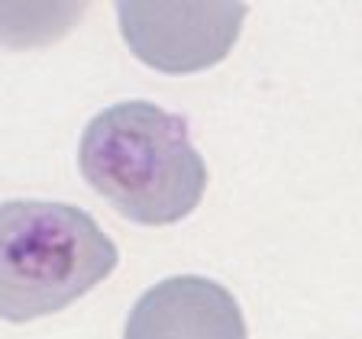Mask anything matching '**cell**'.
<instances>
[{"instance_id": "1", "label": "cell", "mask_w": 362, "mask_h": 339, "mask_svg": "<svg viewBox=\"0 0 362 339\" xmlns=\"http://www.w3.org/2000/svg\"><path fill=\"white\" fill-rule=\"evenodd\" d=\"M78 168L120 217L143 226L185 220L204 197L207 165L188 123L149 104L123 100L84 126Z\"/></svg>"}, {"instance_id": "2", "label": "cell", "mask_w": 362, "mask_h": 339, "mask_svg": "<svg viewBox=\"0 0 362 339\" xmlns=\"http://www.w3.org/2000/svg\"><path fill=\"white\" fill-rule=\"evenodd\" d=\"M120 252L94 217L71 203H0V320L59 314L110 275Z\"/></svg>"}, {"instance_id": "3", "label": "cell", "mask_w": 362, "mask_h": 339, "mask_svg": "<svg viewBox=\"0 0 362 339\" xmlns=\"http://www.w3.org/2000/svg\"><path fill=\"white\" fill-rule=\"evenodd\" d=\"M127 45L149 68L185 75L226 59L246 20L243 4H120Z\"/></svg>"}, {"instance_id": "4", "label": "cell", "mask_w": 362, "mask_h": 339, "mask_svg": "<svg viewBox=\"0 0 362 339\" xmlns=\"http://www.w3.org/2000/svg\"><path fill=\"white\" fill-rule=\"evenodd\" d=\"M123 339H246V320L223 285L178 275L158 281L136 301Z\"/></svg>"}]
</instances>
